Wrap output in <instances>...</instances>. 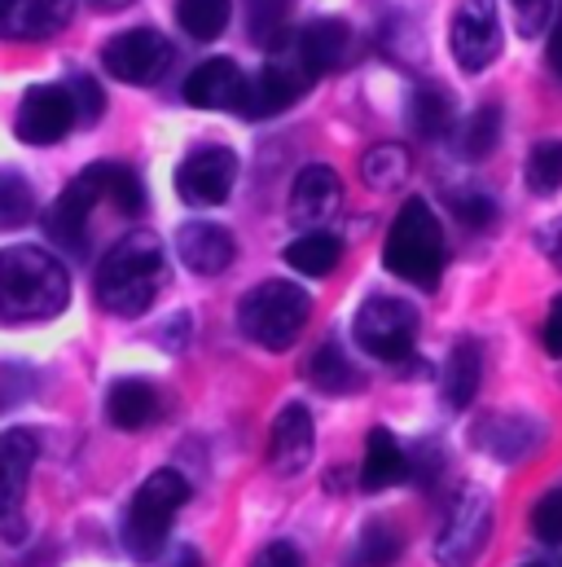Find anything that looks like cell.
<instances>
[{
    "instance_id": "cell-9",
    "label": "cell",
    "mask_w": 562,
    "mask_h": 567,
    "mask_svg": "<svg viewBox=\"0 0 562 567\" xmlns=\"http://www.w3.org/2000/svg\"><path fill=\"white\" fill-rule=\"evenodd\" d=\"M452 58L466 75L488 71L501 53V13L497 0H461V9L452 13V31H448Z\"/></svg>"
},
{
    "instance_id": "cell-41",
    "label": "cell",
    "mask_w": 562,
    "mask_h": 567,
    "mask_svg": "<svg viewBox=\"0 0 562 567\" xmlns=\"http://www.w3.org/2000/svg\"><path fill=\"white\" fill-rule=\"evenodd\" d=\"M256 567H303V555H299L290 542H273V546L256 559Z\"/></svg>"
},
{
    "instance_id": "cell-36",
    "label": "cell",
    "mask_w": 562,
    "mask_h": 567,
    "mask_svg": "<svg viewBox=\"0 0 562 567\" xmlns=\"http://www.w3.org/2000/svg\"><path fill=\"white\" fill-rule=\"evenodd\" d=\"M532 533H537L545 546H562V488L545 493V497L532 506Z\"/></svg>"
},
{
    "instance_id": "cell-44",
    "label": "cell",
    "mask_w": 562,
    "mask_h": 567,
    "mask_svg": "<svg viewBox=\"0 0 562 567\" xmlns=\"http://www.w3.org/2000/svg\"><path fill=\"white\" fill-rule=\"evenodd\" d=\"M550 66H554V75L562 80V22L550 31Z\"/></svg>"
},
{
    "instance_id": "cell-17",
    "label": "cell",
    "mask_w": 562,
    "mask_h": 567,
    "mask_svg": "<svg viewBox=\"0 0 562 567\" xmlns=\"http://www.w3.org/2000/svg\"><path fill=\"white\" fill-rule=\"evenodd\" d=\"M312 449H316V426H312V414L308 405H285L273 423V435H269V466L278 475H299L308 462H312Z\"/></svg>"
},
{
    "instance_id": "cell-34",
    "label": "cell",
    "mask_w": 562,
    "mask_h": 567,
    "mask_svg": "<svg viewBox=\"0 0 562 567\" xmlns=\"http://www.w3.org/2000/svg\"><path fill=\"white\" fill-rule=\"evenodd\" d=\"M528 189L559 194L562 189V142H541L528 154Z\"/></svg>"
},
{
    "instance_id": "cell-1",
    "label": "cell",
    "mask_w": 562,
    "mask_h": 567,
    "mask_svg": "<svg viewBox=\"0 0 562 567\" xmlns=\"http://www.w3.org/2000/svg\"><path fill=\"white\" fill-rule=\"evenodd\" d=\"M71 303V278L44 247L0 251V317L4 321H49Z\"/></svg>"
},
{
    "instance_id": "cell-40",
    "label": "cell",
    "mask_w": 562,
    "mask_h": 567,
    "mask_svg": "<svg viewBox=\"0 0 562 567\" xmlns=\"http://www.w3.org/2000/svg\"><path fill=\"white\" fill-rule=\"evenodd\" d=\"M541 343H545V352L550 357H562V295L550 303V312H545V326H541Z\"/></svg>"
},
{
    "instance_id": "cell-18",
    "label": "cell",
    "mask_w": 562,
    "mask_h": 567,
    "mask_svg": "<svg viewBox=\"0 0 562 567\" xmlns=\"http://www.w3.org/2000/svg\"><path fill=\"white\" fill-rule=\"evenodd\" d=\"M71 22V0H0V40H49Z\"/></svg>"
},
{
    "instance_id": "cell-16",
    "label": "cell",
    "mask_w": 562,
    "mask_h": 567,
    "mask_svg": "<svg viewBox=\"0 0 562 567\" xmlns=\"http://www.w3.org/2000/svg\"><path fill=\"white\" fill-rule=\"evenodd\" d=\"M176 251H180V260H185L189 274L216 278V274H225V269L233 265L238 243H233L229 229H220V225H211V220H189V225H180V234H176Z\"/></svg>"
},
{
    "instance_id": "cell-3",
    "label": "cell",
    "mask_w": 562,
    "mask_h": 567,
    "mask_svg": "<svg viewBox=\"0 0 562 567\" xmlns=\"http://www.w3.org/2000/svg\"><path fill=\"white\" fill-rule=\"evenodd\" d=\"M383 265L414 286H435L444 274V229L426 198H405V207L392 220Z\"/></svg>"
},
{
    "instance_id": "cell-37",
    "label": "cell",
    "mask_w": 562,
    "mask_h": 567,
    "mask_svg": "<svg viewBox=\"0 0 562 567\" xmlns=\"http://www.w3.org/2000/svg\"><path fill=\"white\" fill-rule=\"evenodd\" d=\"M66 89H71V102H75V120H80V124H97L102 111H106V93H102V84L89 80V75H75Z\"/></svg>"
},
{
    "instance_id": "cell-27",
    "label": "cell",
    "mask_w": 562,
    "mask_h": 567,
    "mask_svg": "<svg viewBox=\"0 0 562 567\" xmlns=\"http://www.w3.org/2000/svg\"><path fill=\"white\" fill-rule=\"evenodd\" d=\"M229 13H233V0H176V22L189 40H220L225 27H229Z\"/></svg>"
},
{
    "instance_id": "cell-38",
    "label": "cell",
    "mask_w": 562,
    "mask_h": 567,
    "mask_svg": "<svg viewBox=\"0 0 562 567\" xmlns=\"http://www.w3.org/2000/svg\"><path fill=\"white\" fill-rule=\"evenodd\" d=\"M452 212H457V220L470 225V229H488V225L497 220V203L483 198V194H452Z\"/></svg>"
},
{
    "instance_id": "cell-24",
    "label": "cell",
    "mask_w": 562,
    "mask_h": 567,
    "mask_svg": "<svg viewBox=\"0 0 562 567\" xmlns=\"http://www.w3.org/2000/svg\"><path fill=\"white\" fill-rule=\"evenodd\" d=\"M84 172L93 176L97 198H106V203L119 207L124 216H140V212H145V185H140V176L133 167H124V163H93V167H84Z\"/></svg>"
},
{
    "instance_id": "cell-43",
    "label": "cell",
    "mask_w": 562,
    "mask_h": 567,
    "mask_svg": "<svg viewBox=\"0 0 562 567\" xmlns=\"http://www.w3.org/2000/svg\"><path fill=\"white\" fill-rule=\"evenodd\" d=\"M163 567H202V555L194 546H180V550H171V559Z\"/></svg>"
},
{
    "instance_id": "cell-13",
    "label": "cell",
    "mask_w": 562,
    "mask_h": 567,
    "mask_svg": "<svg viewBox=\"0 0 562 567\" xmlns=\"http://www.w3.org/2000/svg\"><path fill=\"white\" fill-rule=\"evenodd\" d=\"M97 203H102V198H97L93 176L80 172V176L53 198V207L44 212V234H49V243L62 247V251H84V243H89V216H93Z\"/></svg>"
},
{
    "instance_id": "cell-22",
    "label": "cell",
    "mask_w": 562,
    "mask_h": 567,
    "mask_svg": "<svg viewBox=\"0 0 562 567\" xmlns=\"http://www.w3.org/2000/svg\"><path fill=\"white\" fill-rule=\"evenodd\" d=\"M479 379H483V357H479V343L475 339H457V348L448 352L444 361V401L452 410H466L479 392Z\"/></svg>"
},
{
    "instance_id": "cell-15",
    "label": "cell",
    "mask_w": 562,
    "mask_h": 567,
    "mask_svg": "<svg viewBox=\"0 0 562 567\" xmlns=\"http://www.w3.org/2000/svg\"><path fill=\"white\" fill-rule=\"evenodd\" d=\"M343 207V181L334 167L312 163L290 185V220L294 225H325Z\"/></svg>"
},
{
    "instance_id": "cell-39",
    "label": "cell",
    "mask_w": 562,
    "mask_h": 567,
    "mask_svg": "<svg viewBox=\"0 0 562 567\" xmlns=\"http://www.w3.org/2000/svg\"><path fill=\"white\" fill-rule=\"evenodd\" d=\"M514 4V27L519 35H541L550 22V0H510Z\"/></svg>"
},
{
    "instance_id": "cell-8",
    "label": "cell",
    "mask_w": 562,
    "mask_h": 567,
    "mask_svg": "<svg viewBox=\"0 0 562 567\" xmlns=\"http://www.w3.org/2000/svg\"><path fill=\"white\" fill-rule=\"evenodd\" d=\"M488 537H492V502H488V493L466 488L452 502V511H448V519L439 528L435 559L444 567H475V559L488 546Z\"/></svg>"
},
{
    "instance_id": "cell-45",
    "label": "cell",
    "mask_w": 562,
    "mask_h": 567,
    "mask_svg": "<svg viewBox=\"0 0 562 567\" xmlns=\"http://www.w3.org/2000/svg\"><path fill=\"white\" fill-rule=\"evenodd\" d=\"M97 13H115V9H124V4H133V0H89Z\"/></svg>"
},
{
    "instance_id": "cell-32",
    "label": "cell",
    "mask_w": 562,
    "mask_h": 567,
    "mask_svg": "<svg viewBox=\"0 0 562 567\" xmlns=\"http://www.w3.org/2000/svg\"><path fill=\"white\" fill-rule=\"evenodd\" d=\"M31 216H35V194H31L27 176L0 172V229H18Z\"/></svg>"
},
{
    "instance_id": "cell-19",
    "label": "cell",
    "mask_w": 562,
    "mask_h": 567,
    "mask_svg": "<svg viewBox=\"0 0 562 567\" xmlns=\"http://www.w3.org/2000/svg\"><path fill=\"white\" fill-rule=\"evenodd\" d=\"M35 453H40V444H35L31 431L9 426L0 435V519H9L18 511L22 488H27V475L35 466Z\"/></svg>"
},
{
    "instance_id": "cell-14",
    "label": "cell",
    "mask_w": 562,
    "mask_h": 567,
    "mask_svg": "<svg viewBox=\"0 0 562 567\" xmlns=\"http://www.w3.org/2000/svg\"><path fill=\"white\" fill-rule=\"evenodd\" d=\"M242 97H247V75L229 58H207L185 80V102L198 111H242Z\"/></svg>"
},
{
    "instance_id": "cell-35",
    "label": "cell",
    "mask_w": 562,
    "mask_h": 567,
    "mask_svg": "<svg viewBox=\"0 0 562 567\" xmlns=\"http://www.w3.org/2000/svg\"><path fill=\"white\" fill-rule=\"evenodd\" d=\"M400 559V533L387 519L365 524L361 533V567H392Z\"/></svg>"
},
{
    "instance_id": "cell-7",
    "label": "cell",
    "mask_w": 562,
    "mask_h": 567,
    "mask_svg": "<svg viewBox=\"0 0 562 567\" xmlns=\"http://www.w3.org/2000/svg\"><path fill=\"white\" fill-rule=\"evenodd\" d=\"M356 343L378 357V361H400L414 352V339H418V312L414 303L396 299V295H374L361 303L356 312Z\"/></svg>"
},
{
    "instance_id": "cell-21",
    "label": "cell",
    "mask_w": 562,
    "mask_h": 567,
    "mask_svg": "<svg viewBox=\"0 0 562 567\" xmlns=\"http://www.w3.org/2000/svg\"><path fill=\"white\" fill-rule=\"evenodd\" d=\"M290 40H294L299 58L312 66V75H325V71H334V66L347 58L352 31H347L343 18H316V22H308V27H303L299 35H290Z\"/></svg>"
},
{
    "instance_id": "cell-4",
    "label": "cell",
    "mask_w": 562,
    "mask_h": 567,
    "mask_svg": "<svg viewBox=\"0 0 562 567\" xmlns=\"http://www.w3.org/2000/svg\"><path fill=\"white\" fill-rule=\"evenodd\" d=\"M308 317H312L308 290L294 282H281V278H269V282H260L256 290H247L242 303H238L242 334L251 343L269 348V352H285L303 334Z\"/></svg>"
},
{
    "instance_id": "cell-26",
    "label": "cell",
    "mask_w": 562,
    "mask_h": 567,
    "mask_svg": "<svg viewBox=\"0 0 562 567\" xmlns=\"http://www.w3.org/2000/svg\"><path fill=\"white\" fill-rule=\"evenodd\" d=\"M452 115H457V106H452V93H448V89H439V84H418V89H414L409 120H414V133H418V137H426V142L448 137Z\"/></svg>"
},
{
    "instance_id": "cell-2",
    "label": "cell",
    "mask_w": 562,
    "mask_h": 567,
    "mask_svg": "<svg viewBox=\"0 0 562 567\" xmlns=\"http://www.w3.org/2000/svg\"><path fill=\"white\" fill-rule=\"evenodd\" d=\"M167 278V256L154 234H128L97 265V299L115 317H140Z\"/></svg>"
},
{
    "instance_id": "cell-6",
    "label": "cell",
    "mask_w": 562,
    "mask_h": 567,
    "mask_svg": "<svg viewBox=\"0 0 562 567\" xmlns=\"http://www.w3.org/2000/svg\"><path fill=\"white\" fill-rule=\"evenodd\" d=\"M312 80H316L312 66L299 58L294 40L285 35V40H278L269 49L264 71L256 80H247V97H242V111L238 115H247V120H273V115L290 111L312 89Z\"/></svg>"
},
{
    "instance_id": "cell-10",
    "label": "cell",
    "mask_w": 562,
    "mask_h": 567,
    "mask_svg": "<svg viewBox=\"0 0 562 567\" xmlns=\"http://www.w3.org/2000/svg\"><path fill=\"white\" fill-rule=\"evenodd\" d=\"M75 102L66 84H35L22 93L18 115H13V133L27 145H53L75 128Z\"/></svg>"
},
{
    "instance_id": "cell-25",
    "label": "cell",
    "mask_w": 562,
    "mask_h": 567,
    "mask_svg": "<svg viewBox=\"0 0 562 567\" xmlns=\"http://www.w3.org/2000/svg\"><path fill=\"white\" fill-rule=\"evenodd\" d=\"M339 260H343V243L325 229H312V234H303L285 247V265L303 278H325V274H334Z\"/></svg>"
},
{
    "instance_id": "cell-12",
    "label": "cell",
    "mask_w": 562,
    "mask_h": 567,
    "mask_svg": "<svg viewBox=\"0 0 562 567\" xmlns=\"http://www.w3.org/2000/svg\"><path fill=\"white\" fill-rule=\"evenodd\" d=\"M102 66L124 84H154L171 66V44L154 27H133L102 49Z\"/></svg>"
},
{
    "instance_id": "cell-42",
    "label": "cell",
    "mask_w": 562,
    "mask_h": 567,
    "mask_svg": "<svg viewBox=\"0 0 562 567\" xmlns=\"http://www.w3.org/2000/svg\"><path fill=\"white\" fill-rule=\"evenodd\" d=\"M541 251H545V256L562 269V216L550 225V229H541Z\"/></svg>"
},
{
    "instance_id": "cell-28",
    "label": "cell",
    "mask_w": 562,
    "mask_h": 567,
    "mask_svg": "<svg viewBox=\"0 0 562 567\" xmlns=\"http://www.w3.org/2000/svg\"><path fill=\"white\" fill-rule=\"evenodd\" d=\"M537 440H541V426L532 423V419H497L492 431L483 435V444H488L501 462H523V457L537 449Z\"/></svg>"
},
{
    "instance_id": "cell-31",
    "label": "cell",
    "mask_w": 562,
    "mask_h": 567,
    "mask_svg": "<svg viewBox=\"0 0 562 567\" xmlns=\"http://www.w3.org/2000/svg\"><path fill=\"white\" fill-rule=\"evenodd\" d=\"M312 383L321 392H352L356 388V365L347 361V352L339 343H321L312 357Z\"/></svg>"
},
{
    "instance_id": "cell-30",
    "label": "cell",
    "mask_w": 562,
    "mask_h": 567,
    "mask_svg": "<svg viewBox=\"0 0 562 567\" xmlns=\"http://www.w3.org/2000/svg\"><path fill=\"white\" fill-rule=\"evenodd\" d=\"M497 142H501V106L488 102V106H479V111L466 120L457 150H461V158H488V154L497 150Z\"/></svg>"
},
{
    "instance_id": "cell-46",
    "label": "cell",
    "mask_w": 562,
    "mask_h": 567,
    "mask_svg": "<svg viewBox=\"0 0 562 567\" xmlns=\"http://www.w3.org/2000/svg\"><path fill=\"white\" fill-rule=\"evenodd\" d=\"M528 567H545V564H528Z\"/></svg>"
},
{
    "instance_id": "cell-29",
    "label": "cell",
    "mask_w": 562,
    "mask_h": 567,
    "mask_svg": "<svg viewBox=\"0 0 562 567\" xmlns=\"http://www.w3.org/2000/svg\"><path fill=\"white\" fill-rule=\"evenodd\" d=\"M361 176L365 185L374 189H396L405 176H409V150L405 145H374L365 158H361Z\"/></svg>"
},
{
    "instance_id": "cell-20",
    "label": "cell",
    "mask_w": 562,
    "mask_h": 567,
    "mask_svg": "<svg viewBox=\"0 0 562 567\" xmlns=\"http://www.w3.org/2000/svg\"><path fill=\"white\" fill-rule=\"evenodd\" d=\"M409 475V453L400 449V440L387 426H374L365 435V462H361V488L365 493H383L392 484H400Z\"/></svg>"
},
{
    "instance_id": "cell-5",
    "label": "cell",
    "mask_w": 562,
    "mask_h": 567,
    "mask_svg": "<svg viewBox=\"0 0 562 567\" xmlns=\"http://www.w3.org/2000/svg\"><path fill=\"white\" fill-rule=\"evenodd\" d=\"M185 502H189V484L180 471H154L140 484L133 506H128V519H124V546L133 559L140 564L158 559V546L167 542V528Z\"/></svg>"
},
{
    "instance_id": "cell-11",
    "label": "cell",
    "mask_w": 562,
    "mask_h": 567,
    "mask_svg": "<svg viewBox=\"0 0 562 567\" xmlns=\"http://www.w3.org/2000/svg\"><path fill=\"white\" fill-rule=\"evenodd\" d=\"M238 181V154L225 145H202L176 167V194L189 207H220L233 194Z\"/></svg>"
},
{
    "instance_id": "cell-33",
    "label": "cell",
    "mask_w": 562,
    "mask_h": 567,
    "mask_svg": "<svg viewBox=\"0 0 562 567\" xmlns=\"http://www.w3.org/2000/svg\"><path fill=\"white\" fill-rule=\"evenodd\" d=\"M290 9H294V0H247V18H251V35H256V44L273 49L278 40L290 35V31H285Z\"/></svg>"
},
{
    "instance_id": "cell-23",
    "label": "cell",
    "mask_w": 562,
    "mask_h": 567,
    "mask_svg": "<svg viewBox=\"0 0 562 567\" xmlns=\"http://www.w3.org/2000/svg\"><path fill=\"white\" fill-rule=\"evenodd\" d=\"M106 414H111V423L119 426V431H140V426L154 423V414H158V392L145 379H119L111 388Z\"/></svg>"
}]
</instances>
